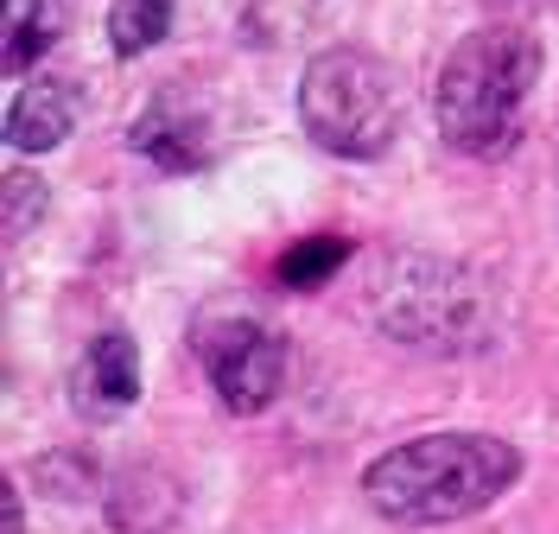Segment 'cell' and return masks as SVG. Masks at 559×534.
Masks as SVG:
<instances>
[{
	"instance_id": "obj_1",
	"label": "cell",
	"mask_w": 559,
	"mask_h": 534,
	"mask_svg": "<svg viewBox=\"0 0 559 534\" xmlns=\"http://www.w3.org/2000/svg\"><path fill=\"white\" fill-rule=\"evenodd\" d=\"M522 484V452L496 432H419L388 446L362 471V497L382 522L401 529H445L489 509Z\"/></svg>"
},
{
	"instance_id": "obj_2",
	"label": "cell",
	"mask_w": 559,
	"mask_h": 534,
	"mask_svg": "<svg viewBox=\"0 0 559 534\" xmlns=\"http://www.w3.org/2000/svg\"><path fill=\"white\" fill-rule=\"evenodd\" d=\"M547 71V45L527 26H477L445 51L432 83V121L445 146L471 159H496L522 141L534 83Z\"/></svg>"
},
{
	"instance_id": "obj_3",
	"label": "cell",
	"mask_w": 559,
	"mask_h": 534,
	"mask_svg": "<svg viewBox=\"0 0 559 534\" xmlns=\"http://www.w3.org/2000/svg\"><path fill=\"white\" fill-rule=\"evenodd\" d=\"M299 121L331 159H382L401 134V83L362 45H324L299 76Z\"/></svg>"
},
{
	"instance_id": "obj_4",
	"label": "cell",
	"mask_w": 559,
	"mask_h": 534,
	"mask_svg": "<svg viewBox=\"0 0 559 534\" xmlns=\"http://www.w3.org/2000/svg\"><path fill=\"white\" fill-rule=\"evenodd\" d=\"M376 319L394 344H414V351H477L489 331V293L457 261L414 254L382 281Z\"/></svg>"
},
{
	"instance_id": "obj_5",
	"label": "cell",
	"mask_w": 559,
	"mask_h": 534,
	"mask_svg": "<svg viewBox=\"0 0 559 534\" xmlns=\"http://www.w3.org/2000/svg\"><path fill=\"white\" fill-rule=\"evenodd\" d=\"M191 351L204 363L210 389L216 401L229 407V414H267L286 389V337H280L267 319H254V312H204V319L191 324Z\"/></svg>"
},
{
	"instance_id": "obj_6",
	"label": "cell",
	"mask_w": 559,
	"mask_h": 534,
	"mask_svg": "<svg viewBox=\"0 0 559 534\" xmlns=\"http://www.w3.org/2000/svg\"><path fill=\"white\" fill-rule=\"evenodd\" d=\"M128 146H134L140 159H153L159 173H204L210 159H216V128H210L204 103H191L185 90H159L134 115Z\"/></svg>"
},
{
	"instance_id": "obj_7",
	"label": "cell",
	"mask_w": 559,
	"mask_h": 534,
	"mask_svg": "<svg viewBox=\"0 0 559 534\" xmlns=\"http://www.w3.org/2000/svg\"><path fill=\"white\" fill-rule=\"evenodd\" d=\"M134 401H140V344L121 324H108V331L90 337V351L70 369V407L83 420H115Z\"/></svg>"
},
{
	"instance_id": "obj_8",
	"label": "cell",
	"mask_w": 559,
	"mask_h": 534,
	"mask_svg": "<svg viewBox=\"0 0 559 534\" xmlns=\"http://www.w3.org/2000/svg\"><path fill=\"white\" fill-rule=\"evenodd\" d=\"M76 115H83V90L70 76H38L7 103V146L13 153H51V146L70 141Z\"/></svg>"
},
{
	"instance_id": "obj_9",
	"label": "cell",
	"mask_w": 559,
	"mask_h": 534,
	"mask_svg": "<svg viewBox=\"0 0 559 534\" xmlns=\"http://www.w3.org/2000/svg\"><path fill=\"white\" fill-rule=\"evenodd\" d=\"M178 484L166 471H153V464H134V471H121L115 477V490H108V522L121 534H166L178 522Z\"/></svg>"
},
{
	"instance_id": "obj_10",
	"label": "cell",
	"mask_w": 559,
	"mask_h": 534,
	"mask_svg": "<svg viewBox=\"0 0 559 534\" xmlns=\"http://www.w3.org/2000/svg\"><path fill=\"white\" fill-rule=\"evenodd\" d=\"M64 33V0H7V51H0V71L26 76L38 71V58L58 45Z\"/></svg>"
},
{
	"instance_id": "obj_11",
	"label": "cell",
	"mask_w": 559,
	"mask_h": 534,
	"mask_svg": "<svg viewBox=\"0 0 559 534\" xmlns=\"http://www.w3.org/2000/svg\"><path fill=\"white\" fill-rule=\"evenodd\" d=\"M173 13H178V0H115L108 7V45H115V58L153 51L159 38L173 33Z\"/></svg>"
},
{
	"instance_id": "obj_12",
	"label": "cell",
	"mask_w": 559,
	"mask_h": 534,
	"mask_svg": "<svg viewBox=\"0 0 559 534\" xmlns=\"http://www.w3.org/2000/svg\"><path fill=\"white\" fill-rule=\"evenodd\" d=\"M344 261H349V236H299V242L274 261V281L286 286V293H318Z\"/></svg>"
},
{
	"instance_id": "obj_13",
	"label": "cell",
	"mask_w": 559,
	"mask_h": 534,
	"mask_svg": "<svg viewBox=\"0 0 559 534\" xmlns=\"http://www.w3.org/2000/svg\"><path fill=\"white\" fill-rule=\"evenodd\" d=\"M38 216H45V178H33V173H7V242L33 236Z\"/></svg>"
},
{
	"instance_id": "obj_14",
	"label": "cell",
	"mask_w": 559,
	"mask_h": 534,
	"mask_svg": "<svg viewBox=\"0 0 559 534\" xmlns=\"http://www.w3.org/2000/svg\"><path fill=\"white\" fill-rule=\"evenodd\" d=\"M38 484H51V497H83L96 484V459L90 452H51L38 464Z\"/></svg>"
},
{
	"instance_id": "obj_15",
	"label": "cell",
	"mask_w": 559,
	"mask_h": 534,
	"mask_svg": "<svg viewBox=\"0 0 559 534\" xmlns=\"http://www.w3.org/2000/svg\"><path fill=\"white\" fill-rule=\"evenodd\" d=\"M0 515H7V534H26V515H20V490L13 484L0 490Z\"/></svg>"
}]
</instances>
